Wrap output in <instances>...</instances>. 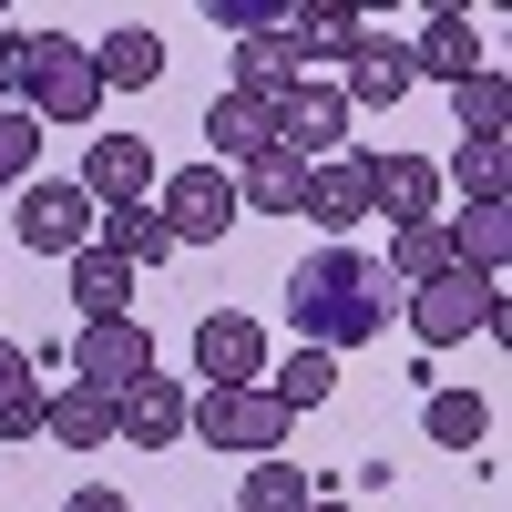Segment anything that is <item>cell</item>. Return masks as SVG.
<instances>
[{"instance_id":"obj_27","label":"cell","mask_w":512,"mask_h":512,"mask_svg":"<svg viewBox=\"0 0 512 512\" xmlns=\"http://www.w3.org/2000/svg\"><path fill=\"white\" fill-rule=\"evenodd\" d=\"M318 502V482L297 472V461L277 451V461H246V482H236V512H308Z\"/></svg>"},{"instance_id":"obj_17","label":"cell","mask_w":512,"mask_h":512,"mask_svg":"<svg viewBox=\"0 0 512 512\" xmlns=\"http://www.w3.org/2000/svg\"><path fill=\"white\" fill-rule=\"evenodd\" d=\"M62 277H72V308L82 318H134V267H123L113 246H82V256H62Z\"/></svg>"},{"instance_id":"obj_11","label":"cell","mask_w":512,"mask_h":512,"mask_svg":"<svg viewBox=\"0 0 512 512\" xmlns=\"http://www.w3.org/2000/svg\"><path fill=\"white\" fill-rule=\"evenodd\" d=\"M185 379L175 369H154V379H134V390L113 400V441H134V451H175L185 441Z\"/></svg>"},{"instance_id":"obj_16","label":"cell","mask_w":512,"mask_h":512,"mask_svg":"<svg viewBox=\"0 0 512 512\" xmlns=\"http://www.w3.org/2000/svg\"><path fill=\"white\" fill-rule=\"evenodd\" d=\"M93 72H103V103H113V93H154V82H164V41H154V21L103 31V41H93Z\"/></svg>"},{"instance_id":"obj_9","label":"cell","mask_w":512,"mask_h":512,"mask_svg":"<svg viewBox=\"0 0 512 512\" xmlns=\"http://www.w3.org/2000/svg\"><path fill=\"white\" fill-rule=\"evenodd\" d=\"M195 369H205V390H256L267 379V328L246 308H205L195 318Z\"/></svg>"},{"instance_id":"obj_8","label":"cell","mask_w":512,"mask_h":512,"mask_svg":"<svg viewBox=\"0 0 512 512\" xmlns=\"http://www.w3.org/2000/svg\"><path fill=\"white\" fill-rule=\"evenodd\" d=\"M93 216H103V205L82 195L72 175H62V185L41 175V185H21V205H11V226H21L31 256H82V246H93Z\"/></svg>"},{"instance_id":"obj_14","label":"cell","mask_w":512,"mask_h":512,"mask_svg":"<svg viewBox=\"0 0 512 512\" xmlns=\"http://www.w3.org/2000/svg\"><path fill=\"white\" fill-rule=\"evenodd\" d=\"M308 216L349 246V226H369V154H328L308 164Z\"/></svg>"},{"instance_id":"obj_1","label":"cell","mask_w":512,"mask_h":512,"mask_svg":"<svg viewBox=\"0 0 512 512\" xmlns=\"http://www.w3.org/2000/svg\"><path fill=\"white\" fill-rule=\"evenodd\" d=\"M390 277H379V256L359 246H318L308 267L287 277V328H297V349H328V359H349L369 349L379 328H390Z\"/></svg>"},{"instance_id":"obj_25","label":"cell","mask_w":512,"mask_h":512,"mask_svg":"<svg viewBox=\"0 0 512 512\" xmlns=\"http://www.w3.org/2000/svg\"><path fill=\"white\" fill-rule=\"evenodd\" d=\"M41 431H52L62 451H103V441H113V400H103V390H72V379H62V390L41 400Z\"/></svg>"},{"instance_id":"obj_24","label":"cell","mask_w":512,"mask_h":512,"mask_svg":"<svg viewBox=\"0 0 512 512\" xmlns=\"http://www.w3.org/2000/svg\"><path fill=\"white\" fill-rule=\"evenodd\" d=\"M451 123H461V144H502L512 134V82H502V62L472 72V82H451Z\"/></svg>"},{"instance_id":"obj_18","label":"cell","mask_w":512,"mask_h":512,"mask_svg":"<svg viewBox=\"0 0 512 512\" xmlns=\"http://www.w3.org/2000/svg\"><path fill=\"white\" fill-rule=\"evenodd\" d=\"M338 93H349V113H390L410 93V52H400L390 31H369L359 52H349V82H338Z\"/></svg>"},{"instance_id":"obj_20","label":"cell","mask_w":512,"mask_h":512,"mask_svg":"<svg viewBox=\"0 0 512 512\" xmlns=\"http://www.w3.org/2000/svg\"><path fill=\"white\" fill-rule=\"evenodd\" d=\"M287 41H297V72H308V62H349L369 41V21L349 0H308V11H287Z\"/></svg>"},{"instance_id":"obj_6","label":"cell","mask_w":512,"mask_h":512,"mask_svg":"<svg viewBox=\"0 0 512 512\" xmlns=\"http://www.w3.org/2000/svg\"><path fill=\"white\" fill-rule=\"evenodd\" d=\"M154 226L175 236V246H226V226H236V175L226 164H185V175H154Z\"/></svg>"},{"instance_id":"obj_26","label":"cell","mask_w":512,"mask_h":512,"mask_svg":"<svg viewBox=\"0 0 512 512\" xmlns=\"http://www.w3.org/2000/svg\"><path fill=\"white\" fill-rule=\"evenodd\" d=\"M420 431H431L441 451H482V441H492V400H472V390H431V400H420Z\"/></svg>"},{"instance_id":"obj_32","label":"cell","mask_w":512,"mask_h":512,"mask_svg":"<svg viewBox=\"0 0 512 512\" xmlns=\"http://www.w3.org/2000/svg\"><path fill=\"white\" fill-rule=\"evenodd\" d=\"M62 512H134V502H123V492H113V482H82V492H72V502H62Z\"/></svg>"},{"instance_id":"obj_30","label":"cell","mask_w":512,"mask_h":512,"mask_svg":"<svg viewBox=\"0 0 512 512\" xmlns=\"http://www.w3.org/2000/svg\"><path fill=\"white\" fill-rule=\"evenodd\" d=\"M31 164H41V123L11 103L0 113V185H31Z\"/></svg>"},{"instance_id":"obj_21","label":"cell","mask_w":512,"mask_h":512,"mask_svg":"<svg viewBox=\"0 0 512 512\" xmlns=\"http://www.w3.org/2000/svg\"><path fill=\"white\" fill-rule=\"evenodd\" d=\"M236 216H308V164L256 154L246 175H236Z\"/></svg>"},{"instance_id":"obj_4","label":"cell","mask_w":512,"mask_h":512,"mask_svg":"<svg viewBox=\"0 0 512 512\" xmlns=\"http://www.w3.org/2000/svg\"><path fill=\"white\" fill-rule=\"evenodd\" d=\"M349 93L338 82H287V93L267 103V134H277V154L287 164H328V154H349Z\"/></svg>"},{"instance_id":"obj_3","label":"cell","mask_w":512,"mask_h":512,"mask_svg":"<svg viewBox=\"0 0 512 512\" xmlns=\"http://www.w3.org/2000/svg\"><path fill=\"white\" fill-rule=\"evenodd\" d=\"M31 369H62L72 390L123 400L134 379H154V328H144V318H82L72 349H31Z\"/></svg>"},{"instance_id":"obj_2","label":"cell","mask_w":512,"mask_h":512,"mask_svg":"<svg viewBox=\"0 0 512 512\" xmlns=\"http://www.w3.org/2000/svg\"><path fill=\"white\" fill-rule=\"evenodd\" d=\"M21 113H31V123H93V113H103V72H93V41H62V31H21Z\"/></svg>"},{"instance_id":"obj_29","label":"cell","mask_w":512,"mask_h":512,"mask_svg":"<svg viewBox=\"0 0 512 512\" xmlns=\"http://www.w3.org/2000/svg\"><path fill=\"white\" fill-rule=\"evenodd\" d=\"M441 185H461V205H482V195H512V164H502V144H461Z\"/></svg>"},{"instance_id":"obj_7","label":"cell","mask_w":512,"mask_h":512,"mask_svg":"<svg viewBox=\"0 0 512 512\" xmlns=\"http://www.w3.org/2000/svg\"><path fill=\"white\" fill-rule=\"evenodd\" d=\"M492 297H502V277L451 267V277H431V287H410L400 308H410V338H420V349H461V338L492 318Z\"/></svg>"},{"instance_id":"obj_13","label":"cell","mask_w":512,"mask_h":512,"mask_svg":"<svg viewBox=\"0 0 512 512\" xmlns=\"http://www.w3.org/2000/svg\"><path fill=\"white\" fill-rule=\"evenodd\" d=\"M369 216L431 226V216H441V164H431V154H369Z\"/></svg>"},{"instance_id":"obj_23","label":"cell","mask_w":512,"mask_h":512,"mask_svg":"<svg viewBox=\"0 0 512 512\" xmlns=\"http://www.w3.org/2000/svg\"><path fill=\"white\" fill-rule=\"evenodd\" d=\"M41 369H31V349L21 338H0V441H41Z\"/></svg>"},{"instance_id":"obj_28","label":"cell","mask_w":512,"mask_h":512,"mask_svg":"<svg viewBox=\"0 0 512 512\" xmlns=\"http://www.w3.org/2000/svg\"><path fill=\"white\" fill-rule=\"evenodd\" d=\"M328 390H338V359H328V349H287V359H277V379H267V400H277L287 420H297V410H318Z\"/></svg>"},{"instance_id":"obj_15","label":"cell","mask_w":512,"mask_h":512,"mask_svg":"<svg viewBox=\"0 0 512 512\" xmlns=\"http://www.w3.org/2000/svg\"><path fill=\"white\" fill-rule=\"evenodd\" d=\"M256 154H277V134H267V103H246V93H216V103H205V164L246 175Z\"/></svg>"},{"instance_id":"obj_5","label":"cell","mask_w":512,"mask_h":512,"mask_svg":"<svg viewBox=\"0 0 512 512\" xmlns=\"http://www.w3.org/2000/svg\"><path fill=\"white\" fill-rule=\"evenodd\" d=\"M185 431H195L205 451H246V461H277V451H287V410L267 400V379H256V390H205V400L185 410Z\"/></svg>"},{"instance_id":"obj_19","label":"cell","mask_w":512,"mask_h":512,"mask_svg":"<svg viewBox=\"0 0 512 512\" xmlns=\"http://www.w3.org/2000/svg\"><path fill=\"white\" fill-rule=\"evenodd\" d=\"M451 256H461L472 277H502V267H512V195L461 205V216H451Z\"/></svg>"},{"instance_id":"obj_10","label":"cell","mask_w":512,"mask_h":512,"mask_svg":"<svg viewBox=\"0 0 512 512\" xmlns=\"http://www.w3.org/2000/svg\"><path fill=\"white\" fill-rule=\"evenodd\" d=\"M400 52H410V82H472V72H492V41H482L472 11H431L420 41H400Z\"/></svg>"},{"instance_id":"obj_22","label":"cell","mask_w":512,"mask_h":512,"mask_svg":"<svg viewBox=\"0 0 512 512\" xmlns=\"http://www.w3.org/2000/svg\"><path fill=\"white\" fill-rule=\"evenodd\" d=\"M461 267V256H451V226L431 216V226H390V267H379V277H390L400 297L410 287H431V277H451Z\"/></svg>"},{"instance_id":"obj_31","label":"cell","mask_w":512,"mask_h":512,"mask_svg":"<svg viewBox=\"0 0 512 512\" xmlns=\"http://www.w3.org/2000/svg\"><path fill=\"white\" fill-rule=\"evenodd\" d=\"M21 103V31H0V113Z\"/></svg>"},{"instance_id":"obj_12","label":"cell","mask_w":512,"mask_h":512,"mask_svg":"<svg viewBox=\"0 0 512 512\" xmlns=\"http://www.w3.org/2000/svg\"><path fill=\"white\" fill-rule=\"evenodd\" d=\"M72 185L93 195V205H144V195H154V144L113 123V134H93V154H82V175H72Z\"/></svg>"},{"instance_id":"obj_33","label":"cell","mask_w":512,"mask_h":512,"mask_svg":"<svg viewBox=\"0 0 512 512\" xmlns=\"http://www.w3.org/2000/svg\"><path fill=\"white\" fill-rule=\"evenodd\" d=\"M308 512H359V502H328V492H318V502H308Z\"/></svg>"}]
</instances>
